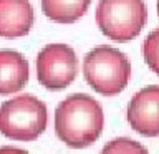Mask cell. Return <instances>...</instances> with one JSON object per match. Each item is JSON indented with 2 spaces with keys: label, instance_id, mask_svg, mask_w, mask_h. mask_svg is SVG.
Here are the masks:
<instances>
[{
  "label": "cell",
  "instance_id": "cell-5",
  "mask_svg": "<svg viewBox=\"0 0 159 154\" xmlns=\"http://www.w3.org/2000/svg\"><path fill=\"white\" fill-rule=\"evenodd\" d=\"M78 73V58L71 47L65 43H50L37 57V76L42 86L52 91L65 89L75 81Z\"/></svg>",
  "mask_w": 159,
  "mask_h": 154
},
{
  "label": "cell",
  "instance_id": "cell-10",
  "mask_svg": "<svg viewBox=\"0 0 159 154\" xmlns=\"http://www.w3.org/2000/svg\"><path fill=\"white\" fill-rule=\"evenodd\" d=\"M99 154H149L141 143L131 138H116L104 144Z\"/></svg>",
  "mask_w": 159,
  "mask_h": 154
},
{
  "label": "cell",
  "instance_id": "cell-12",
  "mask_svg": "<svg viewBox=\"0 0 159 154\" xmlns=\"http://www.w3.org/2000/svg\"><path fill=\"white\" fill-rule=\"evenodd\" d=\"M0 154H28L25 149H18V147H12V146H3L0 147Z\"/></svg>",
  "mask_w": 159,
  "mask_h": 154
},
{
  "label": "cell",
  "instance_id": "cell-1",
  "mask_svg": "<svg viewBox=\"0 0 159 154\" xmlns=\"http://www.w3.org/2000/svg\"><path fill=\"white\" fill-rule=\"evenodd\" d=\"M104 128L103 108L93 96L75 93L65 98L55 111V133L71 149H84L98 141Z\"/></svg>",
  "mask_w": 159,
  "mask_h": 154
},
{
  "label": "cell",
  "instance_id": "cell-4",
  "mask_svg": "<svg viewBox=\"0 0 159 154\" xmlns=\"http://www.w3.org/2000/svg\"><path fill=\"white\" fill-rule=\"evenodd\" d=\"M148 22L144 0H99L96 23L103 35L114 42H131Z\"/></svg>",
  "mask_w": 159,
  "mask_h": 154
},
{
  "label": "cell",
  "instance_id": "cell-3",
  "mask_svg": "<svg viewBox=\"0 0 159 154\" xmlns=\"http://www.w3.org/2000/svg\"><path fill=\"white\" fill-rule=\"evenodd\" d=\"M47 121V106L33 94H20L0 106V133L13 141H35Z\"/></svg>",
  "mask_w": 159,
  "mask_h": 154
},
{
  "label": "cell",
  "instance_id": "cell-11",
  "mask_svg": "<svg viewBox=\"0 0 159 154\" xmlns=\"http://www.w3.org/2000/svg\"><path fill=\"white\" fill-rule=\"evenodd\" d=\"M144 61L159 76V28H154L143 43Z\"/></svg>",
  "mask_w": 159,
  "mask_h": 154
},
{
  "label": "cell",
  "instance_id": "cell-2",
  "mask_svg": "<svg viewBox=\"0 0 159 154\" xmlns=\"http://www.w3.org/2000/svg\"><path fill=\"white\" fill-rule=\"evenodd\" d=\"M83 75L96 93L103 96H116L129 83L131 63L121 50L101 45L84 55Z\"/></svg>",
  "mask_w": 159,
  "mask_h": 154
},
{
  "label": "cell",
  "instance_id": "cell-8",
  "mask_svg": "<svg viewBox=\"0 0 159 154\" xmlns=\"http://www.w3.org/2000/svg\"><path fill=\"white\" fill-rule=\"evenodd\" d=\"M28 78L27 58L15 50H0V94L7 96L23 89Z\"/></svg>",
  "mask_w": 159,
  "mask_h": 154
},
{
  "label": "cell",
  "instance_id": "cell-6",
  "mask_svg": "<svg viewBox=\"0 0 159 154\" xmlns=\"http://www.w3.org/2000/svg\"><path fill=\"white\" fill-rule=\"evenodd\" d=\"M133 131L146 138L159 136V86L151 84L134 94L126 109Z\"/></svg>",
  "mask_w": 159,
  "mask_h": 154
},
{
  "label": "cell",
  "instance_id": "cell-13",
  "mask_svg": "<svg viewBox=\"0 0 159 154\" xmlns=\"http://www.w3.org/2000/svg\"><path fill=\"white\" fill-rule=\"evenodd\" d=\"M157 15H159V0H157Z\"/></svg>",
  "mask_w": 159,
  "mask_h": 154
},
{
  "label": "cell",
  "instance_id": "cell-9",
  "mask_svg": "<svg viewBox=\"0 0 159 154\" xmlns=\"http://www.w3.org/2000/svg\"><path fill=\"white\" fill-rule=\"evenodd\" d=\"M91 0H42V12L57 23H73L86 13Z\"/></svg>",
  "mask_w": 159,
  "mask_h": 154
},
{
  "label": "cell",
  "instance_id": "cell-7",
  "mask_svg": "<svg viewBox=\"0 0 159 154\" xmlns=\"http://www.w3.org/2000/svg\"><path fill=\"white\" fill-rule=\"evenodd\" d=\"M33 7L30 0H0V37H25L33 27Z\"/></svg>",
  "mask_w": 159,
  "mask_h": 154
}]
</instances>
